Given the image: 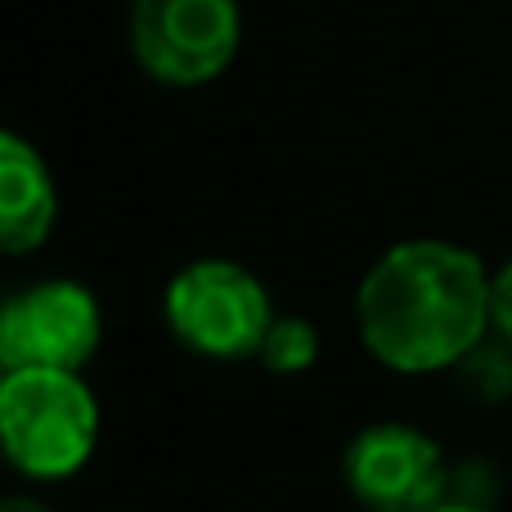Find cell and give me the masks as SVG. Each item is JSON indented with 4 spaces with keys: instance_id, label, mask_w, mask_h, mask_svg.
<instances>
[{
    "instance_id": "obj_7",
    "label": "cell",
    "mask_w": 512,
    "mask_h": 512,
    "mask_svg": "<svg viewBox=\"0 0 512 512\" xmlns=\"http://www.w3.org/2000/svg\"><path fill=\"white\" fill-rule=\"evenodd\" d=\"M59 221V189L41 149L18 131L0 135V248L5 256H27L45 248Z\"/></svg>"
},
{
    "instance_id": "obj_11",
    "label": "cell",
    "mask_w": 512,
    "mask_h": 512,
    "mask_svg": "<svg viewBox=\"0 0 512 512\" xmlns=\"http://www.w3.org/2000/svg\"><path fill=\"white\" fill-rule=\"evenodd\" d=\"M432 512H490V508H481V504H463V499H445V504H436Z\"/></svg>"
},
{
    "instance_id": "obj_6",
    "label": "cell",
    "mask_w": 512,
    "mask_h": 512,
    "mask_svg": "<svg viewBox=\"0 0 512 512\" xmlns=\"http://www.w3.org/2000/svg\"><path fill=\"white\" fill-rule=\"evenodd\" d=\"M346 495L364 512H432L445 504L450 463L414 423H369L342 454Z\"/></svg>"
},
{
    "instance_id": "obj_9",
    "label": "cell",
    "mask_w": 512,
    "mask_h": 512,
    "mask_svg": "<svg viewBox=\"0 0 512 512\" xmlns=\"http://www.w3.org/2000/svg\"><path fill=\"white\" fill-rule=\"evenodd\" d=\"M490 333L512 351V256L490 270Z\"/></svg>"
},
{
    "instance_id": "obj_3",
    "label": "cell",
    "mask_w": 512,
    "mask_h": 512,
    "mask_svg": "<svg viewBox=\"0 0 512 512\" xmlns=\"http://www.w3.org/2000/svg\"><path fill=\"white\" fill-rule=\"evenodd\" d=\"M167 333L203 360H256L274 324L270 288L230 256H203L171 274L162 292Z\"/></svg>"
},
{
    "instance_id": "obj_10",
    "label": "cell",
    "mask_w": 512,
    "mask_h": 512,
    "mask_svg": "<svg viewBox=\"0 0 512 512\" xmlns=\"http://www.w3.org/2000/svg\"><path fill=\"white\" fill-rule=\"evenodd\" d=\"M0 512H50V508H45L41 499H32V495H9Z\"/></svg>"
},
{
    "instance_id": "obj_1",
    "label": "cell",
    "mask_w": 512,
    "mask_h": 512,
    "mask_svg": "<svg viewBox=\"0 0 512 512\" xmlns=\"http://www.w3.org/2000/svg\"><path fill=\"white\" fill-rule=\"evenodd\" d=\"M360 342L391 373H445L472 360L490 333V270L450 239H405L355 288Z\"/></svg>"
},
{
    "instance_id": "obj_8",
    "label": "cell",
    "mask_w": 512,
    "mask_h": 512,
    "mask_svg": "<svg viewBox=\"0 0 512 512\" xmlns=\"http://www.w3.org/2000/svg\"><path fill=\"white\" fill-rule=\"evenodd\" d=\"M256 360H261L270 373H279V378H297V373H306L310 364L319 360L315 324L301 319V315H274V324H270V333H265Z\"/></svg>"
},
{
    "instance_id": "obj_5",
    "label": "cell",
    "mask_w": 512,
    "mask_h": 512,
    "mask_svg": "<svg viewBox=\"0 0 512 512\" xmlns=\"http://www.w3.org/2000/svg\"><path fill=\"white\" fill-rule=\"evenodd\" d=\"M104 342L95 292L72 279H41L9 292L0 310V369H86Z\"/></svg>"
},
{
    "instance_id": "obj_2",
    "label": "cell",
    "mask_w": 512,
    "mask_h": 512,
    "mask_svg": "<svg viewBox=\"0 0 512 512\" xmlns=\"http://www.w3.org/2000/svg\"><path fill=\"white\" fill-rule=\"evenodd\" d=\"M0 441L27 481H68L99 445V400L77 369H5Z\"/></svg>"
},
{
    "instance_id": "obj_4",
    "label": "cell",
    "mask_w": 512,
    "mask_h": 512,
    "mask_svg": "<svg viewBox=\"0 0 512 512\" xmlns=\"http://www.w3.org/2000/svg\"><path fill=\"white\" fill-rule=\"evenodd\" d=\"M126 41L158 86L198 90L225 77L243 45L239 0H126Z\"/></svg>"
}]
</instances>
